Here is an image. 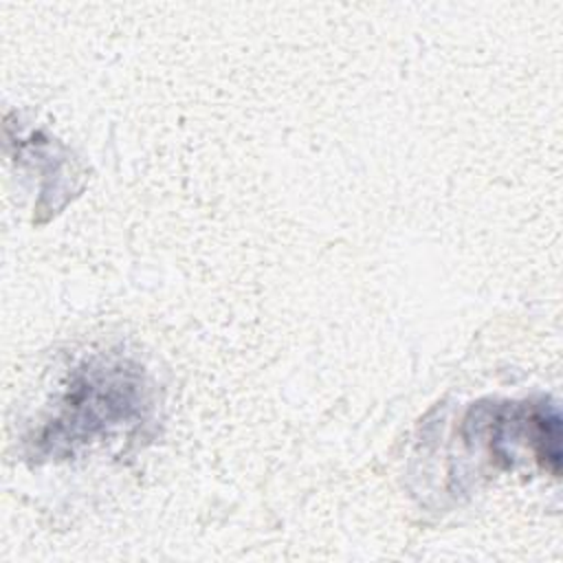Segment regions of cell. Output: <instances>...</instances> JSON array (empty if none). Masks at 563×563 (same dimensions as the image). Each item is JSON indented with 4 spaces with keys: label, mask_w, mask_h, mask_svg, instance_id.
I'll use <instances>...</instances> for the list:
<instances>
[{
    "label": "cell",
    "mask_w": 563,
    "mask_h": 563,
    "mask_svg": "<svg viewBox=\"0 0 563 563\" xmlns=\"http://www.w3.org/2000/svg\"><path fill=\"white\" fill-rule=\"evenodd\" d=\"M150 409L143 367L123 356H95L73 372L51 418L29 442L37 457H66L97 438L139 424Z\"/></svg>",
    "instance_id": "obj_1"
}]
</instances>
